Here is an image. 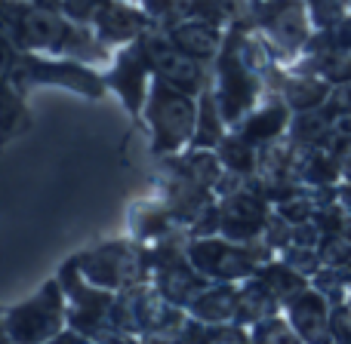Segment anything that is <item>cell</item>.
I'll return each instance as SVG.
<instances>
[{
	"label": "cell",
	"mask_w": 351,
	"mask_h": 344,
	"mask_svg": "<svg viewBox=\"0 0 351 344\" xmlns=\"http://www.w3.org/2000/svg\"><path fill=\"white\" fill-rule=\"evenodd\" d=\"M262 77L250 59L243 55V25H234L222 43V53L216 62V98L222 108L225 127H241L253 114L262 92Z\"/></svg>",
	"instance_id": "6da1fadb"
},
{
	"label": "cell",
	"mask_w": 351,
	"mask_h": 344,
	"mask_svg": "<svg viewBox=\"0 0 351 344\" xmlns=\"http://www.w3.org/2000/svg\"><path fill=\"white\" fill-rule=\"evenodd\" d=\"M197 111L200 105H194L191 92L179 90L154 74L145 102V117L152 127V151L176 154L185 142H191L197 133Z\"/></svg>",
	"instance_id": "7a4b0ae2"
},
{
	"label": "cell",
	"mask_w": 351,
	"mask_h": 344,
	"mask_svg": "<svg viewBox=\"0 0 351 344\" xmlns=\"http://www.w3.org/2000/svg\"><path fill=\"white\" fill-rule=\"evenodd\" d=\"M6 83L28 90L34 83H59L84 92L86 98H99L105 92V80L74 62H43L31 49H16L6 40Z\"/></svg>",
	"instance_id": "3957f363"
},
{
	"label": "cell",
	"mask_w": 351,
	"mask_h": 344,
	"mask_svg": "<svg viewBox=\"0 0 351 344\" xmlns=\"http://www.w3.org/2000/svg\"><path fill=\"white\" fill-rule=\"evenodd\" d=\"M191 265L204 274L206 280H219V283H231V280L256 277L259 274V261L271 252L268 249H247L241 240H228V237H194L185 246Z\"/></svg>",
	"instance_id": "277c9868"
},
{
	"label": "cell",
	"mask_w": 351,
	"mask_h": 344,
	"mask_svg": "<svg viewBox=\"0 0 351 344\" xmlns=\"http://www.w3.org/2000/svg\"><path fill=\"white\" fill-rule=\"evenodd\" d=\"M253 25L262 28L265 43L274 47L271 53L278 59H293L315 37L311 34L315 18H311V10L302 0H259Z\"/></svg>",
	"instance_id": "5b68a950"
},
{
	"label": "cell",
	"mask_w": 351,
	"mask_h": 344,
	"mask_svg": "<svg viewBox=\"0 0 351 344\" xmlns=\"http://www.w3.org/2000/svg\"><path fill=\"white\" fill-rule=\"evenodd\" d=\"M65 286V283H62ZM59 283H47L34 298L6 314L3 335L10 341H47L59 339L65 323V295Z\"/></svg>",
	"instance_id": "8992f818"
},
{
	"label": "cell",
	"mask_w": 351,
	"mask_h": 344,
	"mask_svg": "<svg viewBox=\"0 0 351 344\" xmlns=\"http://www.w3.org/2000/svg\"><path fill=\"white\" fill-rule=\"evenodd\" d=\"M152 265L145 252L133 243H108L77 259V267L90 283L102 289H130L145 280V267Z\"/></svg>",
	"instance_id": "52a82bcc"
},
{
	"label": "cell",
	"mask_w": 351,
	"mask_h": 344,
	"mask_svg": "<svg viewBox=\"0 0 351 344\" xmlns=\"http://www.w3.org/2000/svg\"><path fill=\"white\" fill-rule=\"evenodd\" d=\"M62 283L71 292V326L77 329L84 339H102V326L111 323V308H114V298L111 289L90 283V280L80 274L77 259L68 261L65 271H62Z\"/></svg>",
	"instance_id": "ba28073f"
},
{
	"label": "cell",
	"mask_w": 351,
	"mask_h": 344,
	"mask_svg": "<svg viewBox=\"0 0 351 344\" xmlns=\"http://www.w3.org/2000/svg\"><path fill=\"white\" fill-rule=\"evenodd\" d=\"M142 43H145V55H148L152 71L158 74V77H164L167 83L179 86V90L191 92V96H197V92L206 90L204 62L188 55V53H182L170 37H167V31L148 28L145 34H142Z\"/></svg>",
	"instance_id": "9c48e42d"
},
{
	"label": "cell",
	"mask_w": 351,
	"mask_h": 344,
	"mask_svg": "<svg viewBox=\"0 0 351 344\" xmlns=\"http://www.w3.org/2000/svg\"><path fill=\"white\" fill-rule=\"evenodd\" d=\"M154 271H158V289L167 302L179 304V308H188L200 292L206 289V277L191 265L188 252L176 249V243H160L158 249L148 252Z\"/></svg>",
	"instance_id": "30bf717a"
},
{
	"label": "cell",
	"mask_w": 351,
	"mask_h": 344,
	"mask_svg": "<svg viewBox=\"0 0 351 344\" xmlns=\"http://www.w3.org/2000/svg\"><path fill=\"white\" fill-rule=\"evenodd\" d=\"M268 197L256 191H234L219 203V234L228 240H256L268 228Z\"/></svg>",
	"instance_id": "8fae6325"
},
{
	"label": "cell",
	"mask_w": 351,
	"mask_h": 344,
	"mask_svg": "<svg viewBox=\"0 0 351 344\" xmlns=\"http://www.w3.org/2000/svg\"><path fill=\"white\" fill-rule=\"evenodd\" d=\"M148 71H152V62L145 55V43H142V37H136L133 43H127V49L121 53L108 77V83L121 92L133 114H139L142 105L148 102Z\"/></svg>",
	"instance_id": "7c38bea8"
},
{
	"label": "cell",
	"mask_w": 351,
	"mask_h": 344,
	"mask_svg": "<svg viewBox=\"0 0 351 344\" xmlns=\"http://www.w3.org/2000/svg\"><path fill=\"white\" fill-rule=\"evenodd\" d=\"M327 292H315V289H299L290 302H284L287 308V320L296 329L299 339L305 341H317L321 335L330 332V304H327Z\"/></svg>",
	"instance_id": "4fadbf2b"
},
{
	"label": "cell",
	"mask_w": 351,
	"mask_h": 344,
	"mask_svg": "<svg viewBox=\"0 0 351 344\" xmlns=\"http://www.w3.org/2000/svg\"><path fill=\"white\" fill-rule=\"evenodd\" d=\"M90 25L105 43H133L136 37L145 34L148 12L142 16V12L130 10L123 0H105L102 10L96 12V18Z\"/></svg>",
	"instance_id": "5bb4252c"
},
{
	"label": "cell",
	"mask_w": 351,
	"mask_h": 344,
	"mask_svg": "<svg viewBox=\"0 0 351 344\" xmlns=\"http://www.w3.org/2000/svg\"><path fill=\"white\" fill-rule=\"evenodd\" d=\"M167 37L182 49V53L194 55L200 62H210L222 53V31L216 22H206V18H182V22L164 28Z\"/></svg>",
	"instance_id": "9a60e30c"
},
{
	"label": "cell",
	"mask_w": 351,
	"mask_h": 344,
	"mask_svg": "<svg viewBox=\"0 0 351 344\" xmlns=\"http://www.w3.org/2000/svg\"><path fill=\"white\" fill-rule=\"evenodd\" d=\"M188 314L194 317V323H237L241 317V289H234L231 283H219L204 289L191 304H188Z\"/></svg>",
	"instance_id": "2e32d148"
},
{
	"label": "cell",
	"mask_w": 351,
	"mask_h": 344,
	"mask_svg": "<svg viewBox=\"0 0 351 344\" xmlns=\"http://www.w3.org/2000/svg\"><path fill=\"white\" fill-rule=\"evenodd\" d=\"M278 86H280V98H284L296 114L321 108V105L330 98V90H333L330 80H324L321 74H315V71H305V68L302 71H296V74L280 77Z\"/></svg>",
	"instance_id": "e0dca14e"
},
{
	"label": "cell",
	"mask_w": 351,
	"mask_h": 344,
	"mask_svg": "<svg viewBox=\"0 0 351 344\" xmlns=\"http://www.w3.org/2000/svg\"><path fill=\"white\" fill-rule=\"evenodd\" d=\"M290 105L284 102V98H274V102L262 105L259 111H253V114L247 117V120L237 127V133L243 135V139L250 142V145L262 148L268 145V142H274L280 133H284L287 127V114H290Z\"/></svg>",
	"instance_id": "ac0fdd59"
},
{
	"label": "cell",
	"mask_w": 351,
	"mask_h": 344,
	"mask_svg": "<svg viewBox=\"0 0 351 344\" xmlns=\"http://www.w3.org/2000/svg\"><path fill=\"white\" fill-rule=\"evenodd\" d=\"M280 308V298L274 295V289L256 274L247 286L241 289V317L250 323H262L268 317H274V310Z\"/></svg>",
	"instance_id": "d6986e66"
},
{
	"label": "cell",
	"mask_w": 351,
	"mask_h": 344,
	"mask_svg": "<svg viewBox=\"0 0 351 344\" xmlns=\"http://www.w3.org/2000/svg\"><path fill=\"white\" fill-rule=\"evenodd\" d=\"M222 127H225V117H222V108H219L216 92L204 90L200 92V111H197V133H194L191 145L216 148L222 142Z\"/></svg>",
	"instance_id": "ffe728a7"
},
{
	"label": "cell",
	"mask_w": 351,
	"mask_h": 344,
	"mask_svg": "<svg viewBox=\"0 0 351 344\" xmlns=\"http://www.w3.org/2000/svg\"><path fill=\"white\" fill-rule=\"evenodd\" d=\"M259 277L265 280L268 286L274 289V295L280 298V302H290L293 295H296L299 289H305V274H299L296 267H290L284 261V265H265L259 267Z\"/></svg>",
	"instance_id": "44dd1931"
},
{
	"label": "cell",
	"mask_w": 351,
	"mask_h": 344,
	"mask_svg": "<svg viewBox=\"0 0 351 344\" xmlns=\"http://www.w3.org/2000/svg\"><path fill=\"white\" fill-rule=\"evenodd\" d=\"M19 86L6 83V102H3V135L6 139H12V135L19 133V129L28 127V114H25V105L22 98H19Z\"/></svg>",
	"instance_id": "7402d4cb"
},
{
	"label": "cell",
	"mask_w": 351,
	"mask_h": 344,
	"mask_svg": "<svg viewBox=\"0 0 351 344\" xmlns=\"http://www.w3.org/2000/svg\"><path fill=\"white\" fill-rule=\"evenodd\" d=\"M351 0H308L311 18H315L317 28H330V25L342 22L348 16Z\"/></svg>",
	"instance_id": "603a6c76"
},
{
	"label": "cell",
	"mask_w": 351,
	"mask_h": 344,
	"mask_svg": "<svg viewBox=\"0 0 351 344\" xmlns=\"http://www.w3.org/2000/svg\"><path fill=\"white\" fill-rule=\"evenodd\" d=\"M324 111H327L333 120L351 117V77L342 80V83H336L333 90H330V98L324 102Z\"/></svg>",
	"instance_id": "cb8c5ba5"
},
{
	"label": "cell",
	"mask_w": 351,
	"mask_h": 344,
	"mask_svg": "<svg viewBox=\"0 0 351 344\" xmlns=\"http://www.w3.org/2000/svg\"><path fill=\"white\" fill-rule=\"evenodd\" d=\"M105 0H62V12H65L68 18H74V22H86L90 25L93 18H96V12L102 10Z\"/></svg>",
	"instance_id": "d4e9b609"
},
{
	"label": "cell",
	"mask_w": 351,
	"mask_h": 344,
	"mask_svg": "<svg viewBox=\"0 0 351 344\" xmlns=\"http://www.w3.org/2000/svg\"><path fill=\"white\" fill-rule=\"evenodd\" d=\"M330 332L336 335V339H351V308H333V314H330Z\"/></svg>",
	"instance_id": "484cf974"
},
{
	"label": "cell",
	"mask_w": 351,
	"mask_h": 344,
	"mask_svg": "<svg viewBox=\"0 0 351 344\" xmlns=\"http://www.w3.org/2000/svg\"><path fill=\"white\" fill-rule=\"evenodd\" d=\"M333 271L339 274V280H342V283H351V252H348L346 259L339 261V265H333Z\"/></svg>",
	"instance_id": "4316f807"
},
{
	"label": "cell",
	"mask_w": 351,
	"mask_h": 344,
	"mask_svg": "<svg viewBox=\"0 0 351 344\" xmlns=\"http://www.w3.org/2000/svg\"><path fill=\"white\" fill-rule=\"evenodd\" d=\"M225 3H241V0H225Z\"/></svg>",
	"instance_id": "83f0119b"
}]
</instances>
